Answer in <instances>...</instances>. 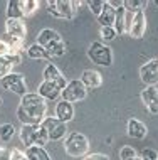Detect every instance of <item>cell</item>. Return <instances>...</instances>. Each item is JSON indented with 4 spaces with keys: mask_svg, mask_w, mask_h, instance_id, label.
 I'll use <instances>...</instances> for the list:
<instances>
[{
    "mask_svg": "<svg viewBox=\"0 0 158 160\" xmlns=\"http://www.w3.org/2000/svg\"><path fill=\"white\" fill-rule=\"evenodd\" d=\"M15 115L22 125H41L47 115V101L37 93H27L20 98Z\"/></svg>",
    "mask_w": 158,
    "mask_h": 160,
    "instance_id": "cell-1",
    "label": "cell"
},
{
    "mask_svg": "<svg viewBox=\"0 0 158 160\" xmlns=\"http://www.w3.org/2000/svg\"><path fill=\"white\" fill-rule=\"evenodd\" d=\"M83 5V2L78 0H47L45 7H47V14L57 19H66L72 20L78 14L79 7Z\"/></svg>",
    "mask_w": 158,
    "mask_h": 160,
    "instance_id": "cell-2",
    "label": "cell"
},
{
    "mask_svg": "<svg viewBox=\"0 0 158 160\" xmlns=\"http://www.w3.org/2000/svg\"><path fill=\"white\" fill-rule=\"evenodd\" d=\"M64 150L69 157L79 158V157H86L89 152V140L86 135L79 132H72L64 138Z\"/></svg>",
    "mask_w": 158,
    "mask_h": 160,
    "instance_id": "cell-3",
    "label": "cell"
},
{
    "mask_svg": "<svg viewBox=\"0 0 158 160\" xmlns=\"http://www.w3.org/2000/svg\"><path fill=\"white\" fill-rule=\"evenodd\" d=\"M88 58L91 59L93 62H96L98 66H106L109 68L113 64V51H111L109 46H106L104 42H93L88 47Z\"/></svg>",
    "mask_w": 158,
    "mask_h": 160,
    "instance_id": "cell-4",
    "label": "cell"
},
{
    "mask_svg": "<svg viewBox=\"0 0 158 160\" xmlns=\"http://www.w3.org/2000/svg\"><path fill=\"white\" fill-rule=\"evenodd\" d=\"M41 125H42V128L45 130L49 140H52V142L64 140V138L67 137V123L57 120L55 116H45V120Z\"/></svg>",
    "mask_w": 158,
    "mask_h": 160,
    "instance_id": "cell-5",
    "label": "cell"
},
{
    "mask_svg": "<svg viewBox=\"0 0 158 160\" xmlns=\"http://www.w3.org/2000/svg\"><path fill=\"white\" fill-rule=\"evenodd\" d=\"M86 94H88V89L81 83V79H72L61 91V98L62 101H67V103H78V101H83L86 98Z\"/></svg>",
    "mask_w": 158,
    "mask_h": 160,
    "instance_id": "cell-6",
    "label": "cell"
},
{
    "mask_svg": "<svg viewBox=\"0 0 158 160\" xmlns=\"http://www.w3.org/2000/svg\"><path fill=\"white\" fill-rule=\"evenodd\" d=\"M0 86H2L3 89H7V91L19 94L20 98L29 93L27 91V83H25L24 76L19 74V72H10V74H7L5 78H2V79H0Z\"/></svg>",
    "mask_w": 158,
    "mask_h": 160,
    "instance_id": "cell-7",
    "label": "cell"
},
{
    "mask_svg": "<svg viewBox=\"0 0 158 160\" xmlns=\"http://www.w3.org/2000/svg\"><path fill=\"white\" fill-rule=\"evenodd\" d=\"M140 79L145 83V86L158 84V58L150 59L140 68Z\"/></svg>",
    "mask_w": 158,
    "mask_h": 160,
    "instance_id": "cell-8",
    "label": "cell"
},
{
    "mask_svg": "<svg viewBox=\"0 0 158 160\" xmlns=\"http://www.w3.org/2000/svg\"><path fill=\"white\" fill-rule=\"evenodd\" d=\"M66 88V84L62 83H52V81H42L37 88V94L42 96L45 101H54L61 96V91Z\"/></svg>",
    "mask_w": 158,
    "mask_h": 160,
    "instance_id": "cell-9",
    "label": "cell"
},
{
    "mask_svg": "<svg viewBox=\"0 0 158 160\" xmlns=\"http://www.w3.org/2000/svg\"><path fill=\"white\" fill-rule=\"evenodd\" d=\"M145 108L148 110L150 115H158V88L156 86H145L140 93Z\"/></svg>",
    "mask_w": 158,
    "mask_h": 160,
    "instance_id": "cell-10",
    "label": "cell"
},
{
    "mask_svg": "<svg viewBox=\"0 0 158 160\" xmlns=\"http://www.w3.org/2000/svg\"><path fill=\"white\" fill-rule=\"evenodd\" d=\"M146 32V15H145V10H138L135 14V19H133V24H131V29H130V34L128 36L133 37V39H141Z\"/></svg>",
    "mask_w": 158,
    "mask_h": 160,
    "instance_id": "cell-11",
    "label": "cell"
},
{
    "mask_svg": "<svg viewBox=\"0 0 158 160\" xmlns=\"http://www.w3.org/2000/svg\"><path fill=\"white\" fill-rule=\"evenodd\" d=\"M126 133L130 138H135V140H143L145 137H146L148 133V128L146 125L143 122H140V120L136 118H130L126 123Z\"/></svg>",
    "mask_w": 158,
    "mask_h": 160,
    "instance_id": "cell-12",
    "label": "cell"
},
{
    "mask_svg": "<svg viewBox=\"0 0 158 160\" xmlns=\"http://www.w3.org/2000/svg\"><path fill=\"white\" fill-rule=\"evenodd\" d=\"M5 32L17 39H22V41H25V37H27L25 22L24 20H19V19H7L5 20Z\"/></svg>",
    "mask_w": 158,
    "mask_h": 160,
    "instance_id": "cell-13",
    "label": "cell"
},
{
    "mask_svg": "<svg viewBox=\"0 0 158 160\" xmlns=\"http://www.w3.org/2000/svg\"><path fill=\"white\" fill-rule=\"evenodd\" d=\"M22 62V54H8L0 56V79L12 72V68Z\"/></svg>",
    "mask_w": 158,
    "mask_h": 160,
    "instance_id": "cell-14",
    "label": "cell"
},
{
    "mask_svg": "<svg viewBox=\"0 0 158 160\" xmlns=\"http://www.w3.org/2000/svg\"><path fill=\"white\" fill-rule=\"evenodd\" d=\"M81 83L86 86V89H98L103 84V78H101V72L94 69H86L81 74Z\"/></svg>",
    "mask_w": 158,
    "mask_h": 160,
    "instance_id": "cell-15",
    "label": "cell"
},
{
    "mask_svg": "<svg viewBox=\"0 0 158 160\" xmlns=\"http://www.w3.org/2000/svg\"><path fill=\"white\" fill-rule=\"evenodd\" d=\"M59 41H62V37L59 36L57 31H52V29H42L37 36V44L42 46L44 49H47L49 46H52Z\"/></svg>",
    "mask_w": 158,
    "mask_h": 160,
    "instance_id": "cell-16",
    "label": "cell"
},
{
    "mask_svg": "<svg viewBox=\"0 0 158 160\" xmlns=\"http://www.w3.org/2000/svg\"><path fill=\"white\" fill-rule=\"evenodd\" d=\"M55 118L61 120L64 123H69L72 118H74V105L67 101H59L57 106H55Z\"/></svg>",
    "mask_w": 158,
    "mask_h": 160,
    "instance_id": "cell-17",
    "label": "cell"
},
{
    "mask_svg": "<svg viewBox=\"0 0 158 160\" xmlns=\"http://www.w3.org/2000/svg\"><path fill=\"white\" fill-rule=\"evenodd\" d=\"M37 127H39V125H22V128H20L19 137H20V142L24 143L25 148L34 147V140H36Z\"/></svg>",
    "mask_w": 158,
    "mask_h": 160,
    "instance_id": "cell-18",
    "label": "cell"
},
{
    "mask_svg": "<svg viewBox=\"0 0 158 160\" xmlns=\"http://www.w3.org/2000/svg\"><path fill=\"white\" fill-rule=\"evenodd\" d=\"M42 76H44V81H52V83L67 84V83H66V78L62 76V72L59 71V68L55 66V64H52V62H49L47 66L44 68V72H42Z\"/></svg>",
    "mask_w": 158,
    "mask_h": 160,
    "instance_id": "cell-19",
    "label": "cell"
},
{
    "mask_svg": "<svg viewBox=\"0 0 158 160\" xmlns=\"http://www.w3.org/2000/svg\"><path fill=\"white\" fill-rule=\"evenodd\" d=\"M114 15H116V8L111 7L109 2H104L103 12L99 14V17H98L99 25L101 27H113L114 25Z\"/></svg>",
    "mask_w": 158,
    "mask_h": 160,
    "instance_id": "cell-20",
    "label": "cell"
},
{
    "mask_svg": "<svg viewBox=\"0 0 158 160\" xmlns=\"http://www.w3.org/2000/svg\"><path fill=\"white\" fill-rule=\"evenodd\" d=\"M5 12H7V19H19V20L25 19L24 8H22V0H8Z\"/></svg>",
    "mask_w": 158,
    "mask_h": 160,
    "instance_id": "cell-21",
    "label": "cell"
},
{
    "mask_svg": "<svg viewBox=\"0 0 158 160\" xmlns=\"http://www.w3.org/2000/svg\"><path fill=\"white\" fill-rule=\"evenodd\" d=\"M0 39H2V41L12 49V54H22V52H24L25 46H24V41H22V39H17V37L10 36V34H7V32H3Z\"/></svg>",
    "mask_w": 158,
    "mask_h": 160,
    "instance_id": "cell-22",
    "label": "cell"
},
{
    "mask_svg": "<svg viewBox=\"0 0 158 160\" xmlns=\"http://www.w3.org/2000/svg\"><path fill=\"white\" fill-rule=\"evenodd\" d=\"M25 158L27 160H50L49 153L45 152L44 147H29L25 148Z\"/></svg>",
    "mask_w": 158,
    "mask_h": 160,
    "instance_id": "cell-23",
    "label": "cell"
},
{
    "mask_svg": "<svg viewBox=\"0 0 158 160\" xmlns=\"http://www.w3.org/2000/svg\"><path fill=\"white\" fill-rule=\"evenodd\" d=\"M27 56L31 59H50V56L47 54V51L42 46H39L37 42H34L27 47Z\"/></svg>",
    "mask_w": 158,
    "mask_h": 160,
    "instance_id": "cell-24",
    "label": "cell"
},
{
    "mask_svg": "<svg viewBox=\"0 0 158 160\" xmlns=\"http://www.w3.org/2000/svg\"><path fill=\"white\" fill-rule=\"evenodd\" d=\"M125 14H126V10L125 8H116V15H114V25H113V29L116 31L118 36H123V34H126L125 31Z\"/></svg>",
    "mask_w": 158,
    "mask_h": 160,
    "instance_id": "cell-25",
    "label": "cell"
},
{
    "mask_svg": "<svg viewBox=\"0 0 158 160\" xmlns=\"http://www.w3.org/2000/svg\"><path fill=\"white\" fill-rule=\"evenodd\" d=\"M15 135V127L12 123H2L0 125V140L3 142V143H7V142H10L12 138Z\"/></svg>",
    "mask_w": 158,
    "mask_h": 160,
    "instance_id": "cell-26",
    "label": "cell"
},
{
    "mask_svg": "<svg viewBox=\"0 0 158 160\" xmlns=\"http://www.w3.org/2000/svg\"><path fill=\"white\" fill-rule=\"evenodd\" d=\"M136 157H138L136 150L130 145H125L119 150V160H136Z\"/></svg>",
    "mask_w": 158,
    "mask_h": 160,
    "instance_id": "cell-27",
    "label": "cell"
},
{
    "mask_svg": "<svg viewBox=\"0 0 158 160\" xmlns=\"http://www.w3.org/2000/svg\"><path fill=\"white\" fill-rule=\"evenodd\" d=\"M49 142V137L45 133V130L42 128V125L37 127V133H36V140H34V145L36 147H44L45 143Z\"/></svg>",
    "mask_w": 158,
    "mask_h": 160,
    "instance_id": "cell-28",
    "label": "cell"
},
{
    "mask_svg": "<svg viewBox=\"0 0 158 160\" xmlns=\"http://www.w3.org/2000/svg\"><path fill=\"white\" fill-rule=\"evenodd\" d=\"M141 7L143 2H140V0H125L123 2V8L126 12H131V14H136L138 10H141Z\"/></svg>",
    "mask_w": 158,
    "mask_h": 160,
    "instance_id": "cell-29",
    "label": "cell"
},
{
    "mask_svg": "<svg viewBox=\"0 0 158 160\" xmlns=\"http://www.w3.org/2000/svg\"><path fill=\"white\" fill-rule=\"evenodd\" d=\"M37 7H39V2H37V0H22V8H24L25 17L32 15L34 12L37 10Z\"/></svg>",
    "mask_w": 158,
    "mask_h": 160,
    "instance_id": "cell-30",
    "label": "cell"
},
{
    "mask_svg": "<svg viewBox=\"0 0 158 160\" xmlns=\"http://www.w3.org/2000/svg\"><path fill=\"white\" fill-rule=\"evenodd\" d=\"M99 36L101 39H103L104 42H111V41H114L116 39V31H114L113 27H99Z\"/></svg>",
    "mask_w": 158,
    "mask_h": 160,
    "instance_id": "cell-31",
    "label": "cell"
},
{
    "mask_svg": "<svg viewBox=\"0 0 158 160\" xmlns=\"http://www.w3.org/2000/svg\"><path fill=\"white\" fill-rule=\"evenodd\" d=\"M88 7H89V10H91L93 15L99 17V14L103 12L104 2H103V0H91V2H88Z\"/></svg>",
    "mask_w": 158,
    "mask_h": 160,
    "instance_id": "cell-32",
    "label": "cell"
},
{
    "mask_svg": "<svg viewBox=\"0 0 158 160\" xmlns=\"http://www.w3.org/2000/svg\"><path fill=\"white\" fill-rule=\"evenodd\" d=\"M138 157H141L145 160H158V152L153 150V148H143Z\"/></svg>",
    "mask_w": 158,
    "mask_h": 160,
    "instance_id": "cell-33",
    "label": "cell"
},
{
    "mask_svg": "<svg viewBox=\"0 0 158 160\" xmlns=\"http://www.w3.org/2000/svg\"><path fill=\"white\" fill-rule=\"evenodd\" d=\"M10 160H27L25 158V152H20L19 148L10 150Z\"/></svg>",
    "mask_w": 158,
    "mask_h": 160,
    "instance_id": "cell-34",
    "label": "cell"
},
{
    "mask_svg": "<svg viewBox=\"0 0 158 160\" xmlns=\"http://www.w3.org/2000/svg\"><path fill=\"white\" fill-rule=\"evenodd\" d=\"M83 160H109V157L104 155V153H89Z\"/></svg>",
    "mask_w": 158,
    "mask_h": 160,
    "instance_id": "cell-35",
    "label": "cell"
},
{
    "mask_svg": "<svg viewBox=\"0 0 158 160\" xmlns=\"http://www.w3.org/2000/svg\"><path fill=\"white\" fill-rule=\"evenodd\" d=\"M8 54H12V49L0 39V56H8Z\"/></svg>",
    "mask_w": 158,
    "mask_h": 160,
    "instance_id": "cell-36",
    "label": "cell"
},
{
    "mask_svg": "<svg viewBox=\"0 0 158 160\" xmlns=\"http://www.w3.org/2000/svg\"><path fill=\"white\" fill-rule=\"evenodd\" d=\"M0 160H10V148L0 147Z\"/></svg>",
    "mask_w": 158,
    "mask_h": 160,
    "instance_id": "cell-37",
    "label": "cell"
},
{
    "mask_svg": "<svg viewBox=\"0 0 158 160\" xmlns=\"http://www.w3.org/2000/svg\"><path fill=\"white\" fill-rule=\"evenodd\" d=\"M0 105H2V96H0Z\"/></svg>",
    "mask_w": 158,
    "mask_h": 160,
    "instance_id": "cell-38",
    "label": "cell"
},
{
    "mask_svg": "<svg viewBox=\"0 0 158 160\" xmlns=\"http://www.w3.org/2000/svg\"><path fill=\"white\" fill-rule=\"evenodd\" d=\"M155 3H156V5H158V0H156V2H155Z\"/></svg>",
    "mask_w": 158,
    "mask_h": 160,
    "instance_id": "cell-39",
    "label": "cell"
}]
</instances>
